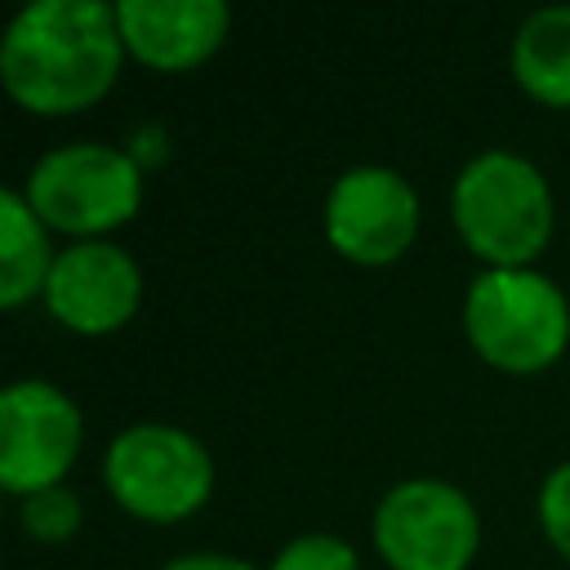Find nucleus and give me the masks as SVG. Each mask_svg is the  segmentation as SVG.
<instances>
[{"label": "nucleus", "mask_w": 570, "mask_h": 570, "mask_svg": "<svg viewBox=\"0 0 570 570\" xmlns=\"http://www.w3.org/2000/svg\"><path fill=\"white\" fill-rule=\"evenodd\" d=\"M463 334L481 361L508 374H534L570 343V298L534 263L481 267L463 294Z\"/></svg>", "instance_id": "7ed1b4c3"}, {"label": "nucleus", "mask_w": 570, "mask_h": 570, "mask_svg": "<svg viewBox=\"0 0 570 570\" xmlns=\"http://www.w3.org/2000/svg\"><path fill=\"white\" fill-rule=\"evenodd\" d=\"M18 521L36 543H67L85 521V503L71 485H49L18 499Z\"/></svg>", "instance_id": "ddd939ff"}, {"label": "nucleus", "mask_w": 570, "mask_h": 570, "mask_svg": "<svg viewBox=\"0 0 570 570\" xmlns=\"http://www.w3.org/2000/svg\"><path fill=\"white\" fill-rule=\"evenodd\" d=\"M45 303L76 334H111L142 303V267L125 245L107 236L71 240L49 267Z\"/></svg>", "instance_id": "1a4fd4ad"}, {"label": "nucleus", "mask_w": 570, "mask_h": 570, "mask_svg": "<svg viewBox=\"0 0 570 570\" xmlns=\"http://www.w3.org/2000/svg\"><path fill=\"white\" fill-rule=\"evenodd\" d=\"M450 218L485 267H530L552 236L557 205L543 169L530 156L485 147L454 174Z\"/></svg>", "instance_id": "f03ea898"}, {"label": "nucleus", "mask_w": 570, "mask_h": 570, "mask_svg": "<svg viewBox=\"0 0 570 570\" xmlns=\"http://www.w3.org/2000/svg\"><path fill=\"white\" fill-rule=\"evenodd\" d=\"M539 521L552 548L570 561V459L557 463L539 485Z\"/></svg>", "instance_id": "2eb2a0df"}, {"label": "nucleus", "mask_w": 570, "mask_h": 570, "mask_svg": "<svg viewBox=\"0 0 570 570\" xmlns=\"http://www.w3.org/2000/svg\"><path fill=\"white\" fill-rule=\"evenodd\" d=\"M160 570H258V566L236 552H178Z\"/></svg>", "instance_id": "dca6fc26"}, {"label": "nucleus", "mask_w": 570, "mask_h": 570, "mask_svg": "<svg viewBox=\"0 0 570 570\" xmlns=\"http://www.w3.org/2000/svg\"><path fill=\"white\" fill-rule=\"evenodd\" d=\"M512 76L530 98L570 107V0L539 4L521 18L512 31Z\"/></svg>", "instance_id": "9b49d317"}, {"label": "nucleus", "mask_w": 570, "mask_h": 570, "mask_svg": "<svg viewBox=\"0 0 570 570\" xmlns=\"http://www.w3.org/2000/svg\"><path fill=\"white\" fill-rule=\"evenodd\" d=\"M125 49L156 71L205 62L232 31L227 0H116Z\"/></svg>", "instance_id": "9d476101"}, {"label": "nucleus", "mask_w": 570, "mask_h": 570, "mask_svg": "<svg viewBox=\"0 0 570 570\" xmlns=\"http://www.w3.org/2000/svg\"><path fill=\"white\" fill-rule=\"evenodd\" d=\"M267 570H361V557L343 534L307 530V534H294L285 548H276Z\"/></svg>", "instance_id": "4468645a"}, {"label": "nucleus", "mask_w": 570, "mask_h": 570, "mask_svg": "<svg viewBox=\"0 0 570 570\" xmlns=\"http://www.w3.org/2000/svg\"><path fill=\"white\" fill-rule=\"evenodd\" d=\"M80 405L49 379H13L0 392V481L4 490L36 494L62 485L80 454Z\"/></svg>", "instance_id": "0eeeda50"}, {"label": "nucleus", "mask_w": 570, "mask_h": 570, "mask_svg": "<svg viewBox=\"0 0 570 570\" xmlns=\"http://www.w3.org/2000/svg\"><path fill=\"white\" fill-rule=\"evenodd\" d=\"M125 36L107 0H31L0 36V80L36 116L94 107L120 76Z\"/></svg>", "instance_id": "f257e3e1"}, {"label": "nucleus", "mask_w": 570, "mask_h": 570, "mask_svg": "<svg viewBox=\"0 0 570 570\" xmlns=\"http://www.w3.org/2000/svg\"><path fill=\"white\" fill-rule=\"evenodd\" d=\"M53 258L58 249L49 245L45 218L31 209L22 187H4L0 191V303L18 307L45 294Z\"/></svg>", "instance_id": "f8f14e48"}, {"label": "nucleus", "mask_w": 570, "mask_h": 570, "mask_svg": "<svg viewBox=\"0 0 570 570\" xmlns=\"http://www.w3.org/2000/svg\"><path fill=\"white\" fill-rule=\"evenodd\" d=\"M370 530L392 570H468L481 548V512L472 494L445 476H405L387 485Z\"/></svg>", "instance_id": "423d86ee"}, {"label": "nucleus", "mask_w": 570, "mask_h": 570, "mask_svg": "<svg viewBox=\"0 0 570 570\" xmlns=\"http://www.w3.org/2000/svg\"><path fill=\"white\" fill-rule=\"evenodd\" d=\"M102 481L111 499L142 521H183L214 490V454L178 423H129L102 454Z\"/></svg>", "instance_id": "39448f33"}, {"label": "nucleus", "mask_w": 570, "mask_h": 570, "mask_svg": "<svg viewBox=\"0 0 570 570\" xmlns=\"http://www.w3.org/2000/svg\"><path fill=\"white\" fill-rule=\"evenodd\" d=\"M22 196L45 218L49 232L98 240L138 214L142 160L125 147L94 142V138L58 142L31 165Z\"/></svg>", "instance_id": "20e7f679"}, {"label": "nucleus", "mask_w": 570, "mask_h": 570, "mask_svg": "<svg viewBox=\"0 0 570 570\" xmlns=\"http://www.w3.org/2000/svg\"><path fill=\"white\" fill-rule=\"evenodd\" d=\"M321 223H325V240L343 258L379 267L401 258L419 236V191L392 165L379 160L347 165L325 191Z\"/></svg>", "instance_id": "6e6552de"}]
</instances>
